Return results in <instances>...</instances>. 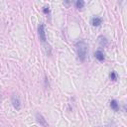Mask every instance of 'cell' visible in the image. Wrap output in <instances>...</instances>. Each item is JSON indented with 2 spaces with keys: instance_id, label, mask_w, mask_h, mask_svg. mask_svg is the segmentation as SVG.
<instances>
[{
  "instance_id": "277c9868",
  "label": "cell",
  "mask_w": 127,
  "mask_h": 127,
  "mask_svg": "<svg viewBox=\"0 0 127 127\" xmlns=\"http://www.w3.org/2000/svg\"><path fill=\"white\" fill-rule=\"evenodd\" d=\"M36 118H37V121H38V122L40 123V125H42L43 127H49L48 122L46 121V119H45V118L43 117L42 114L37 113V114H36Z\"/></svg>"
},
{
  "instance_id": "52a82bcc",
  "label": "cell",
  "mask_w": 127,
  "mask_h": 127,
  "mask_svg": "<svg viewBox=\"0 0 127 127\" xmlns=\"http://www.w3.org/2000/svg\"><path fill=\"white\" fill-rule=\"evenodd\" d=\"M110 107L114 111H118L119 110V103L117 102V100H115V99L110 100Z\"/></svg>"
},
{
  "instance_id": "6da1fadb",
  "label": "cell",
  "mask_w": 127,
  "mask_h": 127,
  "mask_svg": "<svg viewBox=\"0 0 127 127\" xmlns=\"http://www.w3.org/2000/svg\"><path fill=\"white\" fill-rule=\"evenodd\" d=\"M76 49H77V53H78V57L79 59V61L85 62L87 58V53H88V46L85 43V41L80 40V41L77 42Z\"/></svg>"
},
{
  "instance_id": "30bf717a",
  "label": "cell",
  "mask_w": 127,
  "mask_h": 127,
  "mask_svg": "<svg viewBox=\"0 0 127 127\" xmlns=\"http://www.w3.org/2000/svg\"><path fill=\"white\" fill-rule=\"evenodd\" d=\"M99 43H100L101 46H103V47L107 46V40L104 38V37H100V38H99Z\"/></svg>"
},
{
  "instance_id": "7a4b0ae2",
  "label": "cell",
  "mask_w": 127,
  "mask_h": 127,
  "mask_svg": "<svg viewBox=\"0 0 127 127\" xmlns=\"http://www.w3.org/2000/svg\"><path fill=\"white\" fill-rule=\"evenodd\" d=\"M38 33H39V38H40V40L43 43H45V42H46V40H47V37H46V30H45V25L43 23L40 24L39 27H38Z\"/></svg>"
},
{
  "instance_id": "3957f363",
  "label": "cell",
  "mask_w": 127,
  "mask_h": 127,
  "mask_svg": "<svg viewBox=\"0 0 127 127\" xmlns=\"http://www.w3.org/2000/svg\"><path fill=\"white\" fill-rule=\"evenodd\" d=\"M11 102H12L13 107L16 110H20L21 109V101H20V99H19V97H18L17 95H13L12 96Z\"/></svg>"
},
{
  "instance_id": "ba28073f",
  "label": "cell",
  "mask_w": 127,
  "mask_h": 127,
  "mask_svg": "<svg viewBox=\"0 0 127 127\" xmlns=\"http://www.w3.org/2000/svg\"><path fill=\"white\" fill-rule=\"evenodd\" d=\"M74 4H76V7H77L78 9H83L84 6H85V2L83 1V0H78V1Z\"/></svg>"
},
{
  "instance_id": "8992f818",
  "label": "cell",
  "mask_w": 127,
  "mask_h": 127,
  "mask_svg": "<svg viewBox=\"0 0 127 127\" xmlns=\"http://www.w3.org/2000/svg\"><path fill=\"white\" fill-rule=\"evenodd\" d=\"M94 56H95V59L97 60V61H99V62L104 61V54H103V52H102V51L97 50V51L95 52Z\"/></svg>"
},
{
  "instance_id": "8fae6325",
  "label": "cell",
  "mask_w": 127,
  "mask_h": 127,
  "mask_svg": "<svg viewBox=\"0 0 127 127\" xmlns=\"http://www.w3.org/2000/svg\"><path fill=\"white\" fill-rule=\"evenodd\" d=\"M43 12L46 14V15H48V14H50V8L48 6H45L44 8H43Z\"/></svg>"
},
{
  "instance_id": "5b68a950",
  "label": "cell",
  "mask_w": 127,
  "mask_h": 127,
  "mask_svg": "<svg viewBox=\"0 0 127 127\" xmlns=\"http://www.w3.org/2000/svg\"><path fill=\"white\" fill-rule=\"evenodd\" d=\"M102 24V18L100 17H93L91 19V25L94 27H98Z\"/></svg>"
},
{
  "instance_id": "9c48e42d",
  "label": "cell",
  "mask_w": 127,
  "mask_h": 127,
  "mask_svg": "<svg viewBox=\"0 0 127 127\" xmlns=\"http://www.w3.org/2000/svg\"><path fill=\"white\" fill-rule=\"evenodd\" d=\"M109 78H110V79L111 80H113V81H115L116 79H117V78H118V76H117V73L114 72V71H112L110 73V74H109Z\"/></svg>"
}]
</instances>
